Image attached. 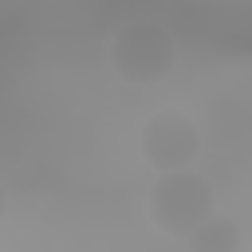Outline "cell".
Wrapping results in <instances>:
<instances>
[{
    "instance_id": "obj_1",
    "label": "cell",
    "mask_w": 252,
    "mask_h": 252,
    "mask_svg": "<svg viewBox=\"0 0 252 252\" xmlns=\"http://www.w3.org/2000/svg\"><path fill=\"white\" fill-rule=\"evenodd\" d=\"M146 209H150L154 228H161L173 240H189L205 220L217 217V193H213V181L197 169L158 173L146 197Z\"/></svg>"
},
{
    "instance_id": "obj_2",
    "label": "cell",
    "mask_w": 252,
    "mask_h": 252,
    "mask_svg": "<svg viewBox=\"0 0 252 252\" xmlns=\"http://www.w3.org/2000/svg\"><path fill=\"white\" fill-rule=\"evenodd\" d=\"M106 59L122 83L150 87V83H161L177 67V39L158 20H130L110 35Z\"/></svg>"
},
{
    "instance_id": "obj_3",
    "label": "cell",
    "mask_w": 252,
    "mask_h": 252,
    "mask_svg": "<svg viewBox=\"0 0 252 252\" xmlns=\"http://www.w3.org/2000/svg\"><path fill=\"white\" fill-rule=\"evenodd\" d=\"M138 150L158 173L193 169V161L201 154V126H197L193 114H185L177 106H165V110H158L142 122Z\"/></svg>"
},
{
    "instance_id": "obj_4",
    "label": "cell",
    "mask_w": 252,
    "mask_h": 252,
    "mask_svg": "<svg viewBox=\"0 0 252 252\" xmlns=\"http://www.w3.org/2000/svg\"><path fill=\"white\" fill-rule=\"evenodd\" d=\"M185 244H189V252H240V248H244V232H240V224H236L232 217L217 213V217L205 220Z\"/></svg>"
}]
</instances>
